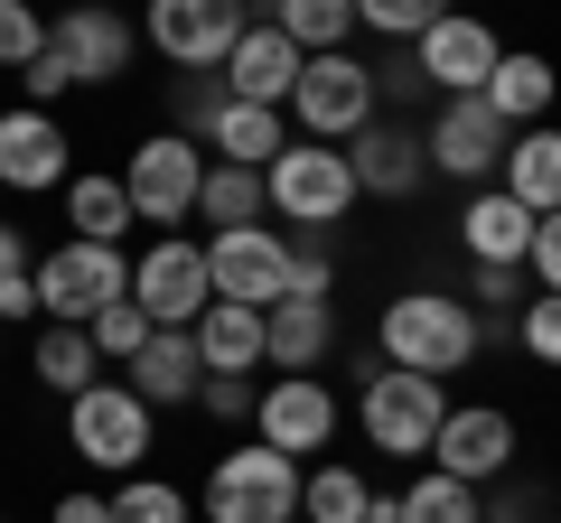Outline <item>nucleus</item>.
<instances>
[{"label":"nucleus","instance_id":"27","mask_svg":"<svg viewBox=\"0 0 561 523\" xmlns=\"http://www.w3.org/2000/svg\"><path fill=\"white\" fill-rule=\"evenodd\" d=\"M280 141H290V131H280L272 103H234V94H225V113L206 121V141H197V150H216V160H234V168H262Z\"/></svg>","mask_w":561,"mask_h":523},{"label":"nucleus","instance_id":"31","mask_svg":"<svg viewBox=\"0 0 561 523\" xmlns=\"http://www.w3.org/2000/svg\"><path fill=\"white\" fill-rule=\"evenodd\" d=\"M103 523H197V496H187L179 477L131 467V477H113V496H103Z\"/></svg>","mask_w":561,"mask_h":523},{"label":"nucleus","instance_id":"12","mask_svg":"<svg viewBox=\"0 0 561 523\" xmlns=\"http://www.w3.org/2000/svg\"><path fill=\"white\" fill-rule=\"evenodd\" d=\"M131 20H122L113 0H76V10H57V28H47V47L38 57L57 66L66 75V94H76V84H122L131 75Z\"/></svg>","mask_w":561,"mask_h":523},{"label":"nucleus","instance_id":"13","mask_svg":"<svg viewBox=\"0 0 561 523\" xmlns=\"http://www.w3.org/2000/svg\"><path fill=\"white\" fill-rule=\"evenodd\" d=\"M515 449H524V430H515V411H505V403H449L440 430H431V467L459 477V486L515 477Z\"/></svg>","mask_w":561,"mask_h":523},{"label":"nucleus","instance_id":"9","mask_svg":"<svg viewBox=\"0 0 561 523\" xmlns=\"http://www.w3.org/2000/svg\"><path fill=\"white\" fill-rule=\"evenodd\" d=\"M243 20H253V0H150L131 38L150 47V57H169L179 75H216L225 47L243 38Z\"/></svg>","mask_w":561,"mask_h":523},{"label":"nucleus","instance_id":"35","mask_svg":"<svg viewBox=\"0 0 561 523\" xmlns=\"http://www.w3.org/2000/svg\"><path fill=\"white\" fill-rule=\"evenodd\" d=\"M140 337H150V318L131 309V290H122V300H103L94 318H84V346H94L103 364H131V356H140Z\"/></svg>","mask_w":561,"mask_h":523},{"label":"nucleus","instance_id":"28","mask_svg":"<svg viewBox=\"0 0 561 523\" xmlns=\"http://www.w3.org/2000/svg\"><path fill=\"white\" fill-rule=\"evenodd\" d=\"M28 374L57 393V403H76L84 383L103 374V356L84 346V327H57V318H38V337H28Z\"/></svg>","mask_w":561,"mask_h":523},{"label":"nucleus","instance_id":"8","mask_svg":"<svg viewBox=\"0 0 561 523\" xmlns=\"http://www.w3.org/2000/svg\"><path fill=\"white\" fill-rule=\"evenodd\" d=\"M28 290H38V318L84 327L103 300H122V290H131V262H122V243H76V234H66L57 253L28 262Z\"/></svg>","mask_w":561,"mask_h":523},{"label":"nucleus","instance_id":"42","mask_svg":"<svg viewBox=\"0 0 561 523\" xmlns=\"http://www.w3.org/2000/svg\"><path fill=\"white\" fill-rule=\"evenodd\" d=\"M28 262H38V253H28V234H20V224H0V290L28 281Z\"/></svg>","mask_w":561,"mask_h":523},{"label":"nucleus","instance_id":"20","mask_svg":"<svg viewBox=\"0 0 561 523\" xmlns=\"http://www.w3.org/2000/svg\"><path fill=\"white\" fill-rule=\"evenodd\" d=\"M337 346V300H272L262 309V364L280 374H319Z\"/></svg>","mask_w":561,"mask_h":523},{"label":"nucleus","instance_id":"38","mask_svg":"<svg viewBox=\"0 0 561 523\" xmlns=\"http://www.w3.org/2000/svg\"><path fill=\"white\" fill-rule=\"evenodd\" d=\"M225 113V84L216 75H179V94H169V131L179 141H206V121Z\"/></svg>","mask_w":561,"mask_h":523},{"label":"nucleus","instance_id":"5","mask_svg":"<svg viewBox=\"0 0 561 523\" xmlns=\"http://www.w3.org/2000/svg\"><path fill=\"white\" fill-rule=\"evenodd\" d=\"M280 113H290V141H328L337 150V141H356L383 103H375V75H365L356 47H328V57H300V84H290Z\"/></svg>","mask_w":561,"mask_h":523},{"label":"nucleus","instance_id":"29","mask_svg":"<svg viewBox=\"0 0 561 523\" xmlns=\"http://www.w3.org/2000/svg\"><path fill=\"white\" fill-rule=\"evenodd\" d=\"M365 504H375L365 467H346V458H309L300 467V523H365Z\"/></svg>","mask_w":561,"mask_h":523},{"label":"nucleus","instance_id":"16","mask_svg":"<svg viewBox=\"0 0 561 523\" xmlns=\"http://www.w3.org/2000/svg\"><path fill=\"white\" fill-rule=\"evenodd\" d=\"M66 178H76L66 121L38 113V103H10V113H0V197H57Z\"/></svg>","mask_w":561,"mask_h":523},{"label":"nucleus","instance_id":"11","mask_svg":"<svg viewBox=\"0 0 561 523\" xmlns=\"http://www.w3.org/2000/svg\"><path fill=\"white\" fill-rule=\"evenodd\" d=\"M505 141H515V131H505L478 94H440L431 121H421V160H431V178H459V187H496Z\"/></svg>","mask_w":561,"mask_h":523},{"label":"nucleus","instance_id":"41","mask_svg":"<svg viewBox=\"0 0 561 523\" xmlns=\"http://www.w3.org/2000/svg\"><path fill=\"white\" fill-rule=\"evenodd\" d=\"M515 346H524L534 364H552V356H561V309H552V290H534V300L515 309Z\"/></svg>","mask_w":561,"mask_h":523},{"label":"nucleus","instance_id":"15","mask_svg":"<svg viewBox=\"0 0 561 523\" xmlns=\"http://www.w3.org/2000/svg\"><path fill=\"white\" fill-rule=\"evenodd\" d=\"M216 300L206 290V243L197 234H150L131 262V309L150 327H197V309Z\"/></svg>","mask_w":561,"mask_h":523},{"label":"nucleus","instance_id":"43","mask_svg":"<svg viewBox=\"0 0 561 523\" xmlns=\"http://www.w3.org/2000/svg\"><path fill=\"white\" fill-rule=\"evenodd\" d=\"M47 523H103V496H94V486H76V496H57V514H47Z\"/></svg>","mask_w":561,"mask_h":523},{"label":"nucleus","instance_id":"39","mask_svg":"<svg viewBox=\"0 0 561 523\" xmlns=\"http://www.w3.org/2000/svg\"><path fill=\"white\" fill-rule=\"evenodd\" d=\"M47 47V20H38V0H0V66L20 75L28 57Z\"/></svg>","mask_w":561,"mask_h":523},{"label":"nucleus","instance_id":"30","mask_svg":"<svg viewBox=\"0 0 561 523\" xmlns=\"http://www.w3.org/2000/svg\"><path fill=\"white\" fill-rule=\"evenodd\" d=\"M253 20H272L280 38L300 47V57H328V47H356V10H346V0H272V10H253Z\"/></svg>","mask_w":561,"mask_h":523},{"label":"nucleus","instance_id":"17","mask_svg":"<svg viewBox=\"0 0 561 523\" xmlns=\"http://www.w3.org/2000/svg\"><path fill=\"white\" fill-rule=\"evenodd\" d=\"M496 57H505V38L478 20V10H440V20L412 38V75H421V94H478Z\"/></svg>","mask_w":561,"mask_h":523},{"label":"nucleus","instance_id":"32","mask_svg":"<svg viewBox=\"0 0 561 523\" xmlns=\"http://www.w3.org/2000/svg\"><path fill=\"white\" fill-rule=\"evenodd\" d=\"M197 216L216 224H272L262 216V168H234V160H206V178H197Z\"/></svg>","mask_w":561,"mask_h":523},{"label":"nucleus","instance_id":"36","mask_svg":"<svg viewBox=\"0 0 561 523\" xmlns=\"http://www.w3.org/2000/svg\"><path fill=\"white\" fill-rule=\"evenodd\" d=\"M356 10V28H375V38H393V47H412L421 28L440 20V10H459V0H346Z\"/></svg>","mask_w":561,"mask_h":523},{"label":"nucleus","instance_id":"1","mask_svg":"<svg viewBox=\"0 0 561 523\" xmlns=\"http://www.w3.org/2000/svg\"><path fill=\"white\" fill-rule=\"evenodd\" d=\"M375 346H383V364H402V374L449 383V374L478 364V318H468L459 290H393L383 318H375Z\"/></svg>","mask_w":561,"mask_h":523},{"label":"nucleus","instance_id":"22","mask_svg":"<svg viewBox=\"0 0 561 523\" xmlns=\"http://www.w3.org/2000/svg\"><path fill=\"white\" fill-rule=\"evenodd\" d=\"M534 206H515L505 187H468L459 206V253L468 262H505V271H524V243H534Z\"/></svg>","mask_w":561,"mask_h":523},{"label":"nucleus","instance_id":"3","mask_svg":"<svg viewBox=\"0 0 561 523\" xmlns=\"http://www.w3.org/2000/svg\"><path fill=\"white\" fill-rule=\"evenodd\" d=\"M262 216L300 224V234H337L356 216V178H346V150L328 141H280L262 160Z\"/></svg>","mask_w":561,"mask_h":523},{"label":"nucleus","instance_id":"7","mask_svg":"<svg viewBox=\"0 0 561 523\" xmlns=\"http://www.w3.org/2000/svg\"><path fill=\"white\" fill-rule=\"evenodd\" d=\"M122 197H131V224H150V234H179L187 216H197V178H206V150L179 141V131H150V141L131 150V160L113 168Z\"/></svg>","mask_w":561,"mask_h":523},{"label":"nucleus","instance_id":"23","mask_svg":"<svg viewBox=\"0 0 561 523\" xmlns=\"http://www.w3.org/2000/svg\"><path fill=\"white\" fill-rule=\"evenodd\" d=\"M478 103L505 121V131H534L542 113H552V66L534 57V47H505L496 66H486V84H478Z\"/></svg>","mask_w":561,"mask_h":523},{"label":"nucleus","instance_id":"21","mask_svg":"<svg viewBox=\"0 0 561 523\" xmlns=\"http://www.w3.org/2000/svg\"><path fill=\"white\" fill-rule=\"evenodd\" d=\"M197 346H187V327H150L140 337V356L122 364V383H131V403H150V411H179V403H197Z\"/></svg>","mask_w":561,"mask_h":523},{"label":"nucleus","instance_id":"37","mask_svg":"<svg viewBox=\"0 0 561 523\" xmlns=\"http://www.w3.org/2000/svg\"><path fill=\"white\" fill-rule=\"evenodd\" d=\"M280 300H337V253H328V234H290V290Z\"/></svg>","mask_w":561,"mask_h":523},{"label":"nucleus","instance_id":"24","mask_svg":"<svg viewBox=\"0 0 561 523\" xmlns=\"http://www.w3.org/2000/svg\"><path fill=\"white\" fill-rule=\"evenodd\" d=\"M206 374H262V309H234V300H206L197 327H187Z\"/></svg>","mask_w":561,"mask_h":523},{"label":"nucleus","instance_id":"25","mask_svg":"<svg viewBox=\"0 0 561 523\" xmlns=\"http://www.w3.org/2000/svg\"><path fill=\"white\" fill-rule=\"evenodd\" d=\"M496 187H505L515 206H534V216H552V206H561V141L542 131V121L505 141V160H496Z\"/></svg>","mask_w":561,"mask_h":523},{"label":"nucleus","instance_id":"6","mask_svg":"<svg viewBox=\"0 0 561 523\" xmlns=\"http://www.w3.org/2000/svg\"><path fill=\"white\" fill-rule=\"evenodd\" d=\"M206 523H300V458L243 440L206 467Z\"/></svg>","mask_w":561,"mask_h":523},{"label":"nucleus","instance_id":"40","mask_svg":"<svg viewBox=\"0 0 561 523\" xmlns=\"http://www.w3.org/2000/svg\"><path fill=\"white\" fill-rule=\"evenodd\" d=\"M197 411L225 421V430H243L253 421V374H197Z\"/></svg>","mask_w":561,"mask_h":523},{"label":"nucleus","instance_id":"34","mask_svg":"<svg viewBox=\"0 0 561 523\" xmlns=\"http://www.w3.org/2000/svg\"><path fill=\"white\" fill-rule=\"evenodd\" d=\"M478 514H486V504H478V486L440 477V467H421V477L393 496V523H478Z\"/></svg>","mask_w":561,"mask_h":523},{"label":"nucleus","instance_id":"10","mask_svg":"<svg viewBox=\"0 0 561 523\" xmlns=\"http://www.w3.org/2000/svg\"><path fill=\"white\" fill-rule=\"evenodd\" d=\"M337 393H328L319 374H272V383H253V440L262 449H280V458H328L337 449Z\"/></svg>","mask_w":561,"mask_h":523},{"label":"nucleus","instance_id":"19","mask_svg":"<svg viewBox=\"0 0 561 523\" xmlns=\"http://www.w3.org/2000/svg\"><path fill=\"white\" fill-rule=\"evenodd\" d=\"M216 84H225L234 103H272V113H280V103H290V84H300V47L280 38L272 20H243V38L225 47Z\"/></svg>","mask_w":561,"mask_h":523},{"label":"nucleus","instance_id":"18","mask_svg":"<svg viewBox=\"0 0 561 523\" xmlns=\"http://www.w3.org/2000/svg\"><path fill=\"white\" fill-rule=\"evenodd\" d=\"M337 150H346V178H356V197L402 206V197H421V187H431L421 131H412V121H393V113H375V121L356 131V141H337Z\"/></svg>","mask_w":561,"mask_h":523},{"label":"nucleus","instance_id":"33","mask_svg":"<svg viewBox=\"0 0 561 523\" xmlns=\"http://www.w3.org/2000/svg\"><path fill=\"white\" fill-rule=\"evenodd\" d=\"M524 300H534L524 271H505V262H468V318H478V346H496L505 327H515Z\"/></svg>","mask_w":561,"mask_h":523},{"label":"nucleus","instance_id":"14","mask_svg":"<svg viewBox=\"0 0 561 523\" xmlns=\"http://www.w3.org/2000/svg\"><path fill=\"white\" fill-rule=\"evenodd\" d=\"M206 290L234 309H272L290 290V234L280 224H225L206 234Z\"/></svg>","mask_w":561,"mask_h":523},{"label":"nucleus","instance_id":"4","mask_svg":"<svg viewBox=\"0 0 561 523\" xmlns=\"http://www.w3.org/2000/svg\"><path fill=\"white\" fill-rule=\"evenodd\" d=\"M440 411H449V383L402 374V364H383V356H375V374L356 383V430H365V449H375V458L421 467V458H431V430H440Z\"/></svg>","mask_w":561,"mask_h":523},{"label":"nucleus","instance_id":"2","mask_svg":"<svg viewBox=\"0 0 561 523\" xmlns=\"http://www.w3.org/2000/svg\"><path fill=\"white\" fill-rule=\"evenodd\" d=\"M66 449H76L94 477H131V467H150V449H160V411L131 403L122 374H94L76 403H66Z\"/></svg>","mask_w":561,"mask_h":523},{"label":"nucleus","instance_id":"26","mask_svg":"<svg viewBox=\"0 0 561 523\" xmlns=\"http://www.w3.org/2000/svg\"><path fill=\"white\" fill-rule=\"evenodd\" d=\"M57 197H66V224H76V243H122V234H131V197H122L113 168H76Z\"/></svg>","mask_w":561,"mask_h":523}]
</instances>
